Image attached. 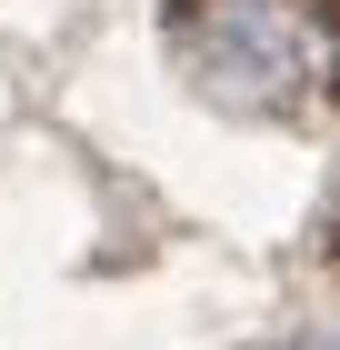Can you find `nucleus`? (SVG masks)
<instances>
[{
  "label": "nucleus",
  "mask_w": 340,
  "mask_h": 350,
  "mask_svg": "<svg viewBox=\"0 0 340 350\" xmlns=\"http://www.w3.org/2000/svg\"><path fill=\"white\" fill-rule=\"evenodd\" d=\"M300 350H320V340H300Z\"/></svg>",
  "instance_id": "f257e3e1"
}]
</instances>
